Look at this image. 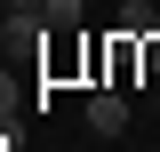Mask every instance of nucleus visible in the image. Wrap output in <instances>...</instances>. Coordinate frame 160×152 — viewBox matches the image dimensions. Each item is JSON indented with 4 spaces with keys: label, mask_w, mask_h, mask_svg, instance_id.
<instances>
[{
    "label": "nucleus",
    "mask_w": 160,
    "mask_h": 152,
    "mask_svg": "<svg viewBox=\"0 0 160 152\" xmlns=\"http://www.w3.org/2000/svg\"><path fill=\"white\" fill-rule=\"evenodd\" d=\"M88 128H96V136H128V96H120V88H96V96H88Z\"/></svg>",
    "instance_id": "f257e3e1"
},
{
    "label": "nucleus",
    "mask_w": 160,
    "mask_h": 152,
    "mask_svg": "<svg viewBox=\"0 0 160 152\" xmlns=\"http://www.w3.org/2000/svg\"><path fill=\"white\" fill-rule=\"evenodd\" d=\"M112 32H128V40H152V32H160V8H152V0H128V8L112 16Z\"/></svg>",
    "instance_id": "f03ea898"
},
{
    "label": "nucleus",
    "mask_w": 160,
    "mask_h": 152,
    "mask_svg": "<svg viewBox=\"0 0 160 152\" xmlns=\"http://www.w3.org/2000/svg\"><path fill=\"white\" fill-rule=\"evenodd\" d=\"M40 24H48V32H72V24H80V0H48Z\"/></svg>",
    "instance_id": "7ed1b4c3"
},
{
    "label": "nucleus",
    "mask_w": 160,
    "mask_h": 152,
    "mask_svg": "<svg viewBox=\"0 0 160 152\" xmlns=\"http://www.w3.org/2000/svg\"><path fill=\"white\" fill-rule=\"evenodd\" d=\"M40 8H48V0H8V16H16V24H40Z\"/></svg>",
    "instance_id": "20e7f679"
},
{
    "label": "nucleus",
    "mask_w": 160,
    "mask_h": 152,
    "mask_svg": "<svg viewBox=\"0 0 160 152\" xmlns=\"http://www.w3.org/2000/svg\"><path fill=\"white\" fill-rule=\"evenodd\" d=\"M8 120H16V96H8V88H0V128H8Z\"/></svg>",
    "instance_id": "39448f33"
}]
</instances>
